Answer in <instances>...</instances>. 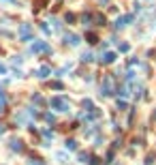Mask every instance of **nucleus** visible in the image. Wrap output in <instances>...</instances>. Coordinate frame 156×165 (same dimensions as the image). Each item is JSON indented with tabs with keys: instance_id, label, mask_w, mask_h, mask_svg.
Segmentation results:
<instances>
[{
	"instance_id": "2",
	"label": "nucleus",
	"mask_w": 156,
	"mask_h": 165,
	"mask_svg": "<svg viewBox=\"0 0 156 165\" xmlns=\"http://www.w3.org/2000/svg\"><path fill=\"white\" fill-rule=\"evenodd\" d=\"M19 41H24V43L32 41V26L30 24H22L19 26Z\"/></svg>"
},
{
	"instance_id": "17",
	"label": "nucleus",
	"mask_w": 156,
	"mask_h": 165,
	"mask_svg": "<svg viewBox=\"0 0 156 165\" xmlns=\"http://www.w3.org/2000/svg\"><path fill=\"white\" fill-rule=\"evenodd\" d=\"M51 88H54V90H62L64 84H62V82H51Z\"/></svg>"
},
{
	"instance_id": "22",
	"label": "nucleus",
	"mask_w": 156,
	"mask_h": 165,
	"mask_svg": "<svg viewBox=\"0 0 156 165\" xmlns=\"http://www.w3.org/2000/svg\"><path fill=\"white\" fill-rule=\"evenodd\" d=\"M84 107H88V109H90V112H92V109H94V105H92V101H90V99H86V101H84Z\"/></svg>"
},
{
	"instance_id": "24",
	"label": "nucleus",
	"mask_w": 156,
	"mask_h": 165,
	"mask_svg": "<svg viewBox=\"0 0 156 165\" xmlns=\"http://www.w3.org/2000/svg\"><path fill=\"white\" fill-rule=\"evenodd\" d=\"M64 19H66L69 24H73V22H75V15H73V13H66V17H64Z\"/></svg>"
},
{
	"instance_id": "32",
	"label": "nucleus",
	"mask_w": 156,
	"mask_h": 165,
	"mask_svg": "<svg viewBox=\"0 0 156 165\" xmlns=\"http://www.w3.org/2000/svg\"><path fill=\"white\" fill-rule=\"evenodd\" d=\"M154 118H156V114H154Z\"/></svg>"
},
{
	"instance_id": "18",
	"label": "nucleus",
	"mask_w": 156,
	"mask_h": 165,
	"mask_svg": "<svg viewBox=\"0 0 156 165\" xmlns=\"http://www.w3.org/2000/svg\"><path fill=\"white\" fill-rule=\"evenodd\" d=\"M81 60H84V62H90V60H94V56H92L90 52H86L84 56H81Z\"/></svg>"
},
{
	"instance_id": "13",
	"label": "nucleus",
	"mask_w": 156,
	"mask_h": 165,
	"mask_svg": "<svg viewBox=\"0 0 156 165\" xmlns=\"http://www.w3.org/2000/svg\"><path fill=\"white\" fill-rule=\"evenodd\" d=\"M79 161H81V163H92V159H90L88 152H79Z\"/></svg>"
},
{
	"instance_id": "30",
	"label": "nucleus",
	"mask_w": 156,
	"mask_h": 165,
	"mask_svg": "<svg viewBox=\"0 0 156 165\" xmlns=\"http://www.w3.org/2000/svg\"><path fill=\"white\" fill-rule=\"evenodd\" d=\"M2 133H4V124H0V135H2Z\"/></svg>"
},
{
	"instance_id": "29",
	"label": "nucleus",
	"mask_w": 156,
	"mask_h": 165,
	"mask_svg": "<svg viewBox=\"0 0 156 165\" xmlns=\"http://www.w3.org/2000/svg\"><path fill=\"white\" fill-rule=\"evenodd\" d=\"M0 73H7V64H2V62H0Z\"/></svg>"
},
{
	"instance_id": "20",
	"label": "nucleus",
	"mask_w": 156,
	"mask_h": 165,
	"mask_svg": "<svg viewBox=\"0 0 156 165\" xmlns=\"http://www.w3.org/2000/svg\"><path fill=\"white\" fill-rule=\"evenodd\" d=\"M88 43H96V35L94 32H88Z\"/></svg>"
},
{
	"instance_id": "8",
	"label": "nucleus",
	"mask_w": 156,
	"mask_h": 165,
	"mask_svg": "<svg viewBox=\"0 0 156 165\" xmlns=\"http://www.w3.org/2000/svg\"><path fill=\"white\" fill-rule=\"evenodd\" d=\"M81 24H84L86 28H90L92 26V13H84L81 15Z\"/></svg>"
},
{
	"instance_id": "31",
	"label": "nucleus",
	"mask_w": 156,
	"mask_h": 165,
	"mask_svg": "<svg viewBox=\"0 0 156 165\" xmlns=\"http://www.w3.org/2000/svg\"><path fill=\"white\" fill-rule=\"evenodd\" d=\"M98 2H101V4H109V0H98Z\"/></svg>"
},
{
	"instance_id": "27",
	"label": "nucleus",
	"mask_w": 156,
	"mask_h": 165,
	"mask_svg": "<svg viewBox=\"0 0 156 165\" xmlns=\"http://www.w3.org/2000/svg\"><path fill=\"white\" fill-rule=\"evenodd\" d=\"M51 24H54V28H56V30H60V22H58V19H51Z\"/></svg>"
},
{
	"instance_id": "15",
	"label": "nucleus",
	"mask_w": 156,
	"mask_h": 165,
	"mask_svg": "<svg viewBox=\"0 0 156 165\" xmlns=\"http://www.w3.org/2000/svg\"><path fill=\"white\" fill-rule=\"evenodd\" d=\"M71 69H73V62H69V64H64V67H62V69L58 71V75H64L66 71H71Z\"/></svg>"
},
{
	"instance_id": "26",
	"label": "nucleus",
	"mask_w": 156,
	"mask_h": 165,
	"mask_svg": "<svg viewBox=\"0 0 156 165\" xmlns=\"http://www.w3.org/2000/svg\"><path fill=\"white\" fill-rule=\"evenodd\" d=\"M11 62H13V64H22V56H15Z\"/></svg>"
},
{
	"instance_id": "11",
	"label": "nucleus",
	"mask_w": 156,
	"mask_h": 165,
	"mask_svg": "<svg viewBox=\"0 0 156 165\" xmlns=\"http://www.w3.org/2000/svg\"><path fill=\"white\" fill-rule=\"evenodd\" d=\"M92 19H94L98 26H105V15H101V13H96V15H92Z\"/></svg>"
},
{
	"instance_id": "16",
	"label": "nucleus",
	"mask_w": 156,
	"mask_h": 165,
	"mask_svg": "<svg viewBox=\"0 0 156 165\" xmlns=\"http://www.w3.org/2000/svg\"><path fill=\"white\" fill-rule=\"evenodd\" d=\"M32 103H36V105H43V96H41V94H32Z\"/></svg>"
},
{
	"instance_id": "21",
	"label": "nucleus",
	"mask_w": 156,
	"mask_h": 165,
	"mask_svg": "<svg viewBox=\"0 0 156 165\" xmlns=\"http://www.w3.org/2000/svg\"><path fill=\"white\" fill-rule=\"evenodd\" d=\"M128 49H131V45H128V43H122V45H120V52H122V54H126Z\"/></svg>"
},
{
	"instance_id": "25",
	"label": "nucleus",
	"mask_w": 156,
	"mask_h": 165,
	"mask_svg": "<svg viewBox=\"0 0 156 165\" xmlns=\"http://www.w3.org/2000/svg\"><path fill=\"white\" fill-rule=\"evenodd\" d=\"M118 109H126V101H120L118 99Z\"/></svg>"
},
{
	"instance_id": "7",
	"label": "nucleus",
	"mask_w": 156,
	"mask_h": 165,
	"mask_svg": "<svg viewBox=\"0 0 156 165\" xmlns=\"http://www.w3.org/2000/svg\"><path fill=\"white\" fill-rule=\"evenodd\" d=\"M49 75H51V69H49L47 64H45V67H41V69L36 71V77H39V80H45V77H49Z\"/></svg>"
},
{
	"instance_id": "9",
	"label": "nucleus",
	"mask_w": 156,
	"mask_h": 165,
	"mask_svg": "<svg viewBox=\"0 0 156 165\" xmlns=\"http://www.w3.org/2000/svg\"><path fill=\"white\" fill-rule=\"evenodd\" d=\"M11 150H17V152H22L24 150V144L19 140H11Z\"/></svg>"
},
{
	"instance_id": "28",
	"label": "nucleus",
	"mask_w": 156,
	"mask_h": 165,
	"mask_svg": "<svg viewBox=\"0 0 156 165\" xmlns=\"http://www.w3.org/2000/svg\"><path fill=\"white\" fill-rule=\"evenodd\" d=\"M4 112V99H0V114Z\"/></svg>"
},
{
	"instance_id": "4",
	"label": "nucleus",
	"mask_w": 156,
	"mask_h": 165,
	"mask_svg": "<svg viewBox=\"0 0 156 165\" xmlns=\"http://www.w3.org/2000/svg\"><path fill=\"white\" fill-rule=\"evenodd\" d=\"M113 82H111V77H105L103 84H101V96H109V94H113Z\"/></svg>"
},
{
	"instance_id": "19",
	"label": "nucleus",
	"mask_w": 156,
	"mask_h": 165,
	"mask_svg": "<svg viewBox=\"0 0 156 165\" xmlns=\"http://www.w3.org/2000/svg\"><path fill=\"white\" fill-rule=\"evenodd\" d=\"M43 118H45L47 122H56V116H54V114H49V112H47V114H45Z\"/></svg>"
},
{
	"instance_id": "6",
	"label": "nucleus",
	"mask_w": 156,
	"mask_h": 165,
	"mask_svg": "<svg viewBox=\"0 0 156 165\" xmlns=\"http://www.w3.org/2000/svg\"><path fill=\"white\" fill-rule=\"evenodd\" d=\"M116 58H118L116 52H105V54L101 56V62H103V64H111V62H116Z\"/></svg>"
},
{
	"instance_id": "5",
	"label": "nucleus",
	"mask_w": 156,
	"mask_h": 165,
	"mask_svg": "<svg viewBox=\"0 0 156 165\" xmlns=\"http://www.w3.org/2000/svg\"><path fill=\"white\" fill-rule=\"evenodd\" d=\"M64 43L71 45V47H77L79 43H81V39H79L77 35H73V32H69V35H64Z\"/></svg>"
},
{
	"instance_id": "12",
	"label": "nucleus",
	"mask_w": 156,
	"mask_h": 165,
	"mask_svg": "<svg viewBox=\"0 0 156 165\" xmlns=\"http://www.w3.org/2000/svg\"><path fill=\"white\" fill-rule=\"evenodd\" d=\"M64 146H66V150H77V141L75 140H66Z\"/></svg>"
},
{
	"instance_id": "10",
	"label": "nucleus",
	"mask_w": 156,
	"mask_h": 165,
	"mask_svg": "<svg viewBox=\"0 0 156 165\" xmlns=\"http://www.w3.org/2000/svg\"><path fill=\"white\" fill-rule=\"evenodd\" d=\"M126 15H122V17H118V19H116V24H113V26H116V28H118V30H120V28H124V26H126Z\"/></svg>"
},
{
	"instance_id": "23",
	"label": "nucleus",
	"mask_w": 156,
	"mask_h": 165,
	"mask_svg": "<svg viewBox=\"0 0 156 165\" xmlns=\"http://www.w3.org/2000/svg\"><path fill=\"white\" fill-rule=\"evenodd\" d=\"M41 30H43L45 35H51V30H49V26H47V24H41Z\"/></svg>"
},
{
	"instance_id": "14",
	"label": "nucleus",
	"mask_w": 156,
	"mask_h": 165,
	"mask_svg": "<svg viewBox=\"0 0 156 165\" xmlns=\"http://www.w3.org/2000/svg\"><path fill=\"white\" fill-rule=\"evenodd\" d=\"M43 137H45L47 141H51V140H54V133H51L49 129H43Z\"/></svg>"
},
{
	"instance_id": "1",
	"label": "nucleus",
	"mask_w": 156,
	"mask_h": 165,
	"mask_svg": "<svg viewBox=\"0 0 156 165\" xmlns=\"http://www.w3.org/2000/svg\"><path fill=\"white\" fill-rule=\"evenodd\" d=\"M49 105L54 107V109H58V112H69V109H71L66 96H51V99H49Z\"/></svg>"
},
{
	"instance_id": "3",
	"label": "nucleus",
	"mask_w": 156,
	"mask_h": 165,
	"mask_svg": "<svg viewBox=\"0 0 156 165\" xmlns=\"http://www.w3.org/2000/svg\"><path fill=\"white\" fill-rule=\"evenodd\" d=\"M30 49H32V54H49L51 52V47L47 45V41H34Z\"/></svg>"
}]
</instances>
